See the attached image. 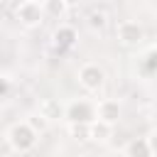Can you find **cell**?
<instances>
[{
  "label": "cell",
  "mask_w": 157,
  "mask_h": 157,
  "mask_svg": "<svg viewBox=\"0 0 157 157\" xmlns=\"http://www.w3.org/2000/svg\"><path fill=\"white\" fill-rule=\"evenodd\" d=\"M7 140H10V145L17 150V152H27V150H32L34 145H37V137H39V132L25 120V123H15L10 130H7V135H5Z\"/></svg>",
  "instance_id": "cell-1"
},
{
  "label": "cell",
  "mask_w": 157,
  "mask_h": 157,
  "mask_svg": "<svg viewBox=\"0 0 157 157\" xmlns=\"http://www.w3.org/2000/svg\"><path fill=\"white\" fill-rule=\"evenodd\" d=\"M66 118H69V123H86V125H91V123L98 120V110H96L93 103L78 98V101H71L66 105Z\"/></svg>",
  "instance_id": "cell-2"
},
{
  "label": "cell",
  "mask_w": 157,
  "mask_h": 157,
  "mask_svg": "<svg viewBox=\"0 0 157 157\" xmlns=\"http://www.w3.org/2000/svg\"><path fill=\"white\" fill-rule=\"evenodd\" d=\"M15 15H17L20 25H25V27H39L47 12H44V5H39V2L29 0V2H25L22 7H17V10H15Z\"/></svg>",
  "instance_id": "cell-3"
},
{
  "label": "cell",
  "mask_w": 157,
  "mask_h": 157,
  "mask_svg": "<svg viewBox=\"0 0 157 157\" xmlns=\"http://www.w3.org/2000/svg\"><path fill=\"white\" fill-rule=\"evenodd\" d=\"M105 81V71L98 66V64H83L78 69V83L86 88V91H98Z\"/></svg>",
  "instance_id": "cell-4"
},
{
  "label": "cell",
  "mask_w": 157,
  "mask_h": 157,
  "mask_svg": "<svg viewBox=\"0 0 157 157\" xmlns=\"http://www.w3.org/2000/svg\"><path fill=\"white\" fill-rule=\"evenodd\" d=\"M115 34H118V39H120L125 47H135V44H140V42L145 39V29H142L137 22H132V20H123V22L115 27Z\"/></svg>",
  "instance_id": "cell-5"
},
{
  "label": "cell",
  "mask_w": 157,
  "mask_h": 157,
  "mask_svg": "<svg viewBox=\"0 0 157 157\" xmlns=\"http://www.w3.org/2000/svg\"><path fill=\"white\" fill-rule=\"evenodd\" d=\"M54 47L59 49V52H66V49H71L74 44H76V39H78V34H76V29L71 27V25H59L56 29H54Z\"/></svg>",
  "instance_id": "cell-6"
},
{
  "label": "cell",
  "mask_w": 157,
  "mask_h": 157,
  "mask_svg": "<svg viewBox=\"0 0 157 157\" xmlns=\"http://www.w3.org/2000/svg\"><path fill=\"white\" fill-rule=\"evenodd\" d=\"M96 110H98V120L110 123V125H115L118 118H120V105H118V101H110V98L101 101V103L96 105Z\"/></svg>",
  "instance_id": "cell-7"
},
{
  "label": "cell",
  "mask_w": 157,
  "mask_h": 157,
  "mask_svg": "<svg viewBox=\"0 0 157 157\" xmlns=\"http://www.w3.org/2000/svg\"><path fill=\"white\" fill-rule=\"evenodd\" d=\"M39 113L47 118V120H56V118H66V108H61V103L59 101H54V98H47V101H42V105H39Z\"/></svg>",
  "instance_id": "cell-8"
},
{
  "label": "cell",
  "mask_w": 157,
  "mask_h": 157,
  "mask_svg": "<svg viewBox=\"0 0 157 157\" xmlns=\"http://www.w3.org/2000/svg\"><path fill=\"white\" fill-rule=\"evenodd\" d=\"M125 152H128V157H152V150H150V145H147V137H135V140H130L128 147H125Z\"/></svg>",
  "instance_id": "cell-9"
},
{
  "label": "cell",
  "mask_w": 157,
  "mask_h": 157,
  "mask_svg": "<svg viewBox=\"0 0 157 157\" xmlns=\"http://www.w3.org/2000/svg\"><path fill=\"white\" fill-rule=\"evenodd\" d=\"M110 137H113V125L110 123H103V120L91 123V140L103 142V140H110Z\"/></svg>",
  "instance_id": "cell-10"
},
{
  "label": "cell",
  "mask_w": 157,
  "mask_h": 157,
  "mask_svg": "<svg viewBox=\"0 0 157 157\" xmlns=\"http://www.w3.org/2000/svg\"><path fill=\"white\" fill-rule=\"evenodd\" d=\"M69 135L74 140H91V125H86V123H69Z\"/></svg>",
  "instance_id": "cell-11"
},
{
  "label": "cell",
  "mask_w": 157,
  "mask_h": 157,
  "mask_svg": "<svg viewBox=\"0 0 157 157\" xmlns=\"http://www.w3.org/2000/svg\"><path fill=\"white\" fill-rule=\"evenodd\" d=\"M105 22H108V17H105V12H103V10H91V12H88V17H86V25H88L91 29H103V27H105Z\"/></svg>",
  "instance_id": "cell-12"
},
{
  "label": "cell",
  "mask_w": 157,
  "mask_h": 157,
  "mask_svg": "<svg viewBox=\"0 0 157 157\" xmlns=\"http://www.w3.org/2000/svg\"><path fill=\"white\" fill-rule=\"evenodd\" d=\"M66 10H69V5H66L64 0H47V2H44V12H47L49 17H61Z\"/></svg>",
  "instance_id": "cell-13"
},
{
  "label": "cell",
  "mask_w": 157,
  "mask_h": 157,
  "mask_svg": "<svg viewBox=\"0 0 157 157\" xmlns=\"http://www.w3.org/2000/svg\"><path fill=\"white\" fill-rule=\"evenodd\" d=\"M142 69H145L147 74H157V47H152V49L145 54V59H142Z\"/></svg>",
  "instance_id": "cell-14"
},
{
  "label": "cell",
  "mask_w": 157,
  "mask_h": 157,
  "mask_svg": "<svg viewBox=\"0 0 157 157\" xmlns=\"http://www.w3.org/2000/svg\"><path fill=\"white\" fill-rule=\"evenodd\" d=\"M27 123H29V125H32V128H34L37 132H42V130L47 128V123H49V120H47V118H44L42 113H37V115H32V118H29Z\"/></svg>",
  "instance_id": "cell-15"
},
{
  "label": "cell",
  "mask_w": 157,
  "mask_h": 157,
  "mask_svg": "<svg viewBox=\"0 0 157 157\" xmlns=\"http://www.w3.org/2000/svg\"><path fill=\"white\" fill-rule=\"evenodd\" d=\"M10 86H12V78L5 74V76L0 78V98H7V96H10Z\"/></svg>",
  "instance_id": "cell-16"
},
{
  "label": "cell",
  "mask_w": 157,
  "mask_h": 157,
  "mask_svg": "<svg viewBox=\"0 0 157 157\" xmlns=\"http://www.w3.org/2000/svg\"><path fill=\"white\" fill-rule=\"evenodd\" d=\"M147 145H150V150H152V157H157V130L147 135Z\"/></svg>",
  "instance_id": "cell-17"
},
{
  "label": "cell",
  "mask_w": 157,
  "mask_h": 157,
  "mask_svg": "<svg viewBox=\"0 0 157 157\" xmlns=\"http://www.w3.org/2000/svg\"><path fill=\"white\" fill-rule=\"evenodd\" d=\"M7 2H12V5H15V10H17V7H22V5H25V2H29V0H7Z\"/></svg>",
  "instance_id": "cell-18"
},
{
  "label": "cell",
  "mask_w": 157,
  "mask_h": 157,
  "mask_svg": "<svg viewBox=\"0 0 157 157\" xmlns=\"http://www.w3.org/2000/svg\"><path fill=\"white\" fill-rule=\"evenodd\" d=\"M64 2H66V5H69V7H71V5H76V2H78V0H64Z\"/></svg>",
  "instance_id": "cell-19"
},
{
  "label": "cell",
  "mask_w": 157,
  "mask_h": 157,
  "mask_svg": "<svg viewBox=\"0 0 157 157\" xmlns=\"http://www.w3.org/2000/svg\"><path fill=\"white\" fill-rule=\"evenodd\" d=\"M34 2H39V5H44V2H47V0H34Z\"/></svg>",
  "instance_id": "cell-20"
}]
</instances>
